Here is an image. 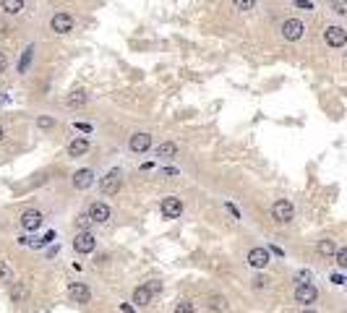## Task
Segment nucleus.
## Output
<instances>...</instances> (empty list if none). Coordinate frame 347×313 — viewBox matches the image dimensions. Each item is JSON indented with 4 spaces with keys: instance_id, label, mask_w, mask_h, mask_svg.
<instances>
[{
    "instance_id": "10",
    "label": "nucleus",
    "mask_w": 347,
    "mask_h": 313,
    "mask_svg": "<svg viewBox=\"0 0 347 313\" xmlns=\"http://www.w3.org/2000/svg\"><path fill=\"white\" fill-rule=\"evenodd\" d=\"M295 300H298V303H303V305H311V303H316V300H318V290H316L311 282L298 284V287H295Z\"/></svg>"
},
{
    "instance_id": "32",
    "label": "nucleus",
    "mask_w": 347,
    "mask_h": 313,
    "mask_svg": "<svg viewBox=\"0 0 347 313\" xmlns=\"http://www.w3.org/2000/svg\"><path fill=\"white\" fill-rule=\"evenodd\" d=\"M146 287L151 290V295H159V293H162V284H159L157 279H151V282H146Z\"/></svg>"
},
{
    "instance_id": "39",
    "label": "nucleus",
    "mask_w": 347,
    "mask_h": 313,
    "mask_svg": "<svg viewBox=\"0 0 347 313\" xmlns=\"http://www.w3.org/2000/svg\"><path fill=\"white\" fill-rule=\"evenodd\" d=\"M332 282H334V284H344V277H342V274H332Z\"/></svg>"
},
{
    "instance_id": "5",
    "label": "nucleus",
    "mask_w": 347,
    "mask_h": 313,
    "mask_svg": "<svg viewBox=\"0 0 347 313\" xmlns=\"http://www.w3.org/2000/svg\"><path fill=\"white\" fill-rule=\"evenodd\" d=\"M159 212H162L165 219H178V217L183 214V201H180L178 196H167V198H162Z\"/></svg>"
},
{
    "instance_id": "9",
    "label": "nucleus",
    "mask_w": 347,
    "mask_h": 313,
    "mask_svg": "<svg viewBox=\"0 0 347 313\" xmlns=\"http://www.w3.org/2000/svg\"><path fill=\"white\" fill-rule=\"evenodd\" d=\"M68 298L73 300V303H92V290L86 287L84 282H71L68 284Z\"/></svg>"
},
{
    "instance_id": "6",
    "label": "nucleus",
    "mask_w": 347,
    "mask_h": 313,
    "mask_svg": "<svg viewBox=\"0 0 347 313\" xmlns=\"http://www.w3.org/2000/svg\"><path fill=\"white\" fill-rule=\"evenodd\" d=\"M303 32H306L303 21H298V18H287V21H282V37H285L287 42H298V39L303 37Z\"/></svg>"
},
{
    "instance_id": "36",
    "label": "nucleus",
    "mask_w": 347,
    "mask_h": 313,
    "mask_svg": "<svg viewBox=\"0 0 347 313\" xmlns=\"http://www.w3.org/2000/svg\"><path fill=\"white\" fill-rule=\"evenodd\" d=\"M6 68H8V58H6L3 50H0V73H6Z\"/></svg>"
},
{
    "instance_id": "33",
    "label": "nucleus",
    "mask_w": 347,
    "mask_h": 313,
    "mask_svg": "<svg viewBox=\"0 0 347 313\" xmlns=\"http://www.w3.org/2000/svg\"><path fill=\"white\" fill-rule=\"evenodd\" d=\"M266 284H269V279H266V277H261V274H258V277L253 279V287H256V290H264Z\"/></svg>"
},
{
    "instance_id": "34",
    "label": "nucleus",
    "mask_w": 347,
    "mask_h": 313,
    "mask_svg": "<svg viewBox=\"0 0 347 313\" xmlns=\"http://www.w3.org/2000/svg\"><path fill=\"white\" fill-rule=\"evenodd\" d=\"M8 34H11V24L0 18V37H8Z\"/></svg>"
},
{
    "instance_id": "2",
    "label": "nucleus",
    "mask_w": 347,
    "mask_h": 313,
    "mask_svg": "<svg viewBox=\"0 0 347 313\" xmlns=\"http://www.w3.org/2000/svg\"><path fill=\"white\" fill-rule=\"evenodd\" d=\"M292 217H295V206L290 204L287 198H279V201H274V204H272V219H274V222H279V225H287Z\"/></svg>"
},
{
    "instance_id": "28",
    "label": "nucleus",
    "mask_w": 347,
    "mask_h": 313,
    "mask_svg": "<svg viewBox=\"0 0 347 313\" xmlns=\"http://www.w3.org/2000/svg\"><path fill=\"white\" fill-rule=\"evenodd\" d=\"M175 313H196V310H193V303H191V300H180V303L175 305Z\"/></svg>"
},
{
    "instance_id": "29",
    "label": "nucleus",
    "mask_w": 347,
    "mask_h": 313,
    "mask_svg": "<svg viewBox=\"0 0 347 313\" xmlns=\"http://www.w3.org/2000/svg\"><path fill=\"white\" fill-rule=\"evenodd\" d=\"M337 264H339V269H347V245L337 251Z\"/></svg>"
},
{
    "instance_id": "21",
    "label": "nucleus",
    "mask_w": 347,
    "mask_h": 313,
    "mask_svg": "<svg viewBox=\"0 0 347 313\" xmlns=\"http://www.w3.org/2000/svg\"><path fill=\"white\" fill-rule=\"evenodd\" d=\"M32 58H34V44H29V47L21 53V60H18V73L24 76L29 71V65H32Z\"/></svg>"
},
{
    "instance_id": "16",
    "label": "nucleus",
    "mask_w": 347,
    "mask_h": 313,
    "mask_svg": "<svg viewBox=\"0 0 347 313\" xmlns=\"http://www.w3.org/2000/svg\"><path fill=\"white\" fill-rule=\"evenodd\" d=\"M86 151H89V139H86V136H78V139H73L68 144V156H71V160H78V156H84Z\"/></svg>"
},
{
    "instance_id": "38",
    "label": "nucleus",
    "mask_w": 347,
    "mask_h": 313,
    "mask_svg": "<svg viewBox=\"0 0 347 313\" xmlns=\"http://www.w3.org/2000/svg\"><path fill=\"white\" fill-rule=\"evenodd\" d=\"M162 172H165L167 177H178V175H180V170H175V167H167V170H162Z\"/></svg>"
},
{
    "instance_id": "42",
    "label": "nucleus",
    "mask_w": 347,
    "mask_h": 313,
    "mask_svg": "<svg viewBox=\"0 0 347 313\" xmlns=\"http://www.w3.org/2000/svg\"><path fill=\"white\" fill-rule=\"evenodd\" d=\"M344 58H347V53H344Z\"/></svg>"
},
{
    "instance_id": "15",
    "label": "nucleus",
    "mask_w": 347,
    "mask_h": 313,
    "mask_svg": "<svg viewBox=\"0 0 347 313\" xmlns=\"http://www.w3.org/2000/svg\"><path fill=\"white\" fill-rule=\"evenodd\" d=\"M94 183V172L89 170V167H84V170H76L73 172V188L76 191H86Z\"/></svg>"
},
{
    "instance_id": "13",
    "label": "nucleus",
    "mask_w": 347,
    "mask_h": 313,
    "mask_svg": "<svg viewBox=\"0 0 347 313\" xmlns=\"http://www.w3.org/2000/svg\"><path fill=\"white\" fill-rule=\"evenodd\" d=\"M8 298H11V303H26L29 300V282H11Z\"/></svg>"
},
{
    "instance_id": "25",
    "label": "nucleus",
    "mask_w": 347,
    "mask_h": 313,
    "mask_svg": "<svg viewBox=\"0 0 347 313\" xmlns=\"http://www.w3.org/2000/svg\"><path fill=\"white\" fill-rule=\"evenodd\" d=\"M0 282H6V284L13 282V269H11L6 261H0Z\"/></svg>"
},
{
    "instance_id": "23",
    "label": "nucleus",
    "mask_w": 347,
    "mask_h": 313,
    "mask_svg": "<svg viewBox=\"0 0 347 313\" xmlns=\"http://www.w3.org/2000/svg\"><path fill=\"white\" fill-rule=\"evenodd\" d=\"M316 251L321 253V256H337V243L334 240H318V245H316Z\"/></svg>"
},
{
    "instance_id": "12",
    "label": "nucleus",
    "mask_w": 347,
    "mask_h": 313,
    "mask_svg": "<svg viewBox=\"0 0 347 313\" xmlns=\"http://www.w3.org/2000/svg\"><path fill=\"white\" fill-rule=\"evenodd\" d=\"M272 261L269 251L266 248H251L248 251V266H253V269H266Z\"/></svg>"
},
{
    "instance_id": "40",
    "label": "nucleus",
    "mask_w": 347,
    "mask_h": 313,
    "mask_svg": "<svg viewBox=\"0 0 347 313\" xmlns=\"http://www.w3.org/2000/svg\"><path fill=\"white\" fill-rule=\"evenodd\" d=\"M6 139V131H3V125H0V141H3Z\"/></svg>"
},
{
    "instance_id": "14",
    "label": "nucleus",
    "mask_w": 347,
    "mask_h": 313,
    "mask_svg": "<svg viewBox=\"0 0 347 313\" xmlns=\"http://www.w3.org/2000/svg\"><path fill=\"white\" fill-rule=\"evenodd\" d=\"M89 217L94 219V225H104V222L110 219V206H107L104 201H94L89 206Z\"/></svg>"
},
{
    "instance_id": "26",
    "label": "nucleus",
    "mask_w": 347,
    "mask_h": 313,
    "mask_svg": "<svg viewBox=\"0 0 347 313\" xmlns=\"http://www.w3.org/2000/svg\"><path fill=\"white\" fill-rule=\"evenodd\" d=\"M232 6H235L237 11H253L256 0H232Z\"/></svg>"
},
{
    "instance_id": "4",
    "label": "nucleus",
    "mask_w": 347,
    "mask_h": 313,
    "mask_svg": "<svg viewBox=\"0 0 347 313\" xmlns=\"http://www.w3.org/2000/svg\"><path fill=\"white\" fill-rule=\"evenodd\" d=\"M73 248H76V253H81V256L92 253V251L97 248V238H94L89 230H81V232H76V238H73Z\"/></svg>"
},
{
    "instance_id": "19",
    "label": "nucleus",
    "mask_w": 347,
    "mask_h": 313,
    "mask_svg": "<svg viewBox=\"0 0 347 313\" xmlns=\"http://www.w3.org/2000/svg\"><path fill=\"white\" fill-rule=\"evenodd\" d=\"M24 6H26V0H0V8H3L8 16L21 13V11H24Z\"/></svg>"
},
{
    "instance_id": "11",
    "label": "nucleus",
    "mask_w": 347,
    "mask_h": 313,
    "mask_svg": "<svg viewBox=\"0 0 347 313\" xmlns=\"http://www.w3.org/2000/svg\"><path fill=\"white\" fill-rule=\"evenodd\" d=\"M324 42L329 44V47H344L347 44V32L342 27H329L324 32Z\"/></svg>"
},
{
    "instance_id": "37",
    "label": "nucleus",
    "mask_w": 347,
    "mask_h": 313,
    "mask_svg": "<svg viewBox=\"0 0 347 313\" xmlns=\"http://www.w3.org/2000/svg\"><path fill=\"white\" fill-rule=\"evenodd\" d=\"M76 128H78L81 133H92V125H89V123H76Z\"/></svg>"
},
{
    "instance_id": "17",
    "label": "nucleus",
    "mask_w": 347,
    "mask_h": 313,
    "mask_svg": "<svg viewBox=\"0 0 347 313\" xmlns=\"http://www.w3.org/2000/svg\"><path fill=\"white\" fill-rule=\"evenodd\" d=\"M206 308H209V310H214V313H227L230 303H227V298H225V295L211 293V295H206Z\"/></svg>"
},
{
    "instance_id": "24",
    "label": "nucleus",
    "mask_w": 347,
    "mask_h": 313,
    "mask_svg": "<svg viewBox=\"0 0 347 313\" xmlns=\"http://www.w3.org/2000/svg\"><path fill=\"white\" fill-rule=\"evenodd\" d=\"M92 225H94V219L89 217V212H84V214L76 217V227H78V230H89Z\"/></svg>"
},
{
    "instance_id": "8",
    "label": "nucleus",
    "mask_w": 347,
    "mask_h": 313,
    "mask_svg": "<svg viewBox=\"0 0 347 313\" xmlns=\"http://www.w3.org/2000/svg\"><path fill=\"white\" fill-rule=\"evenodd\" d=\"M21 227H24L26 232H34V230H39L42 227V222H45V217H42V212H37V209H26L24 214H21Z\"/></svg>"
},
{
    "instance_id": "35",
    "label": "nucleus",
    "mask_w": 347,
    "mask_h": 313,
    "mask_svg": "<svg viewBox=\"0 0 347 313\" xmlns=\"http://www.w3.org/2000/svg\"><path fill=\"white\" fill-rule=\"evenodd\" d=\"M37 125H39V128H52V125H55V120H52V118H39V120H37Z\"/></svg>"
},
{
    "instance_id": "41",
    "label": "nucleus",
    "mask_w": 347,
    "mask_h": 313,
    "mask_svg": "<svg viewBox=\"0 0 347 313\" xmlns=\"http://www.w3.org/2000/svg\"><path fill=\"white\" fill-rule=\"evenodd\" d=\"M303 313H316V310H311V308H306V310H303Z\"/></svg>"
},
{
    "instance_id": "1",
    "label": "nucleus",
    "mask_w": 347,
    "mask_h": 313,
    "mask_svg": "<svg viewBox=\"0 0 347 313\" xmlns=\"http://www.w3.org/2000/svg\"><path fill=\"white\" fill-rule=\"evenodd\" d=\"M120 186H123V172L115 167V170H110L102 180H99V191H102V196H115L118 191H120Z\"/></svg>"
},
{
    "instance_id": "3",
    "label": "nucleus",
    "mask_w": 347,
    "mask_h": 313,
    "mask_svg": "<svg viewBox=\"0 0 347 313\" xmlns=\"http://www.w3.org/2000/svg\"><path fill=\"white\" fill-rule=\"evenodd\" d=\"M73 27H76V21H73V16L68 11H58L50 18V29L55 34H68V32H73Z\"/></svg>"
},
{
    "instance_id": "27",
    "label": "nucleus",
    "mask_w": 347,
    "mask_h": 313,
    "mask_svg": "<svg viewBox=\"0 0 347 313\" xmlns=\"http://www.w3.org/2000/svg\"><path fill=\"white\" fill-rule=\"evenodd\" d=\"M332 11L339 16H347V0H332Z\"/></svg>"
},
{
    "instance_id": "22",
    "label": "nucleus",
    "mask_w": 347,
    "mask_h": 313,
    "mask_svg": "<svg viewBox=\"0 0 347 313\" xmlns=\"http://www.w3.org/2000/svg\"><path fill=\"white\" fill-rule=\"evenodd\" d=\"M154 154L159 156V160H172V156L178 154V146L172 144V141H165V144H159V146H157V151H154Z\"/></svg>"
},
{
    "instance_id": "7",
    "label": "nucleus",
    "mask_w": 347,
    "mask_h": 313,
    "mask_svg": "<svg viewBox=\"0 0 347 313\" xmlns=\"http://www.w3.org/2000/svg\"><path fill=\"white\" fill-rule=\"evenodd\" d=\"M128 149H131L134 154H146L151 149V133H144V131L134 133V136L128 139Z\"/></svg>"
},
{
    "instance_id": "30",
    "label": "nucleus",
    "mask_w": 347,
    "mask_h": 313,
    "mask_svg": "<svg viewBox=\"0 0 347 313\" xmlns=\"http://www.w3.org/2000/svg\"><path fill=\"white\" fill-rule=\"evenodd\" d=\"M311 279H313V274H311L308 269H303V272L295 274V282H300V284H306V282H311Z\"/></svg>"
},
{
    "instance_id": "20",
    "label": "nucleus",
    "mask_w": 347,
    "mask_h": 313,
    "mask_svg": "<svg viewBox=\"0 0 347 313\" xmlns=\"http://www.w3.org/2000/svg\"><path fill=\"white\" fill-rule=\"evenodd\" d=\"M86 99H89V97H86L84 89H76V92H71V94L66 97V105L76 110V107H84V105H86Z\"/></svg>"
},
{
    "instance_id": "18",
    "label": "nucleus",
    "mask_w": 347,
    "mask_h": 313,
    "mask_svg": "<svg viewBox=\"0 0 347 313\" xmlns=\"http://www.w3.org/2000/svg\"><path fill=\"white\" fill-rule=\"evenodd\" d=\"M151 298H154V295H151V290H149L146 284H139V287L134 290V303H136V305H149Z\"/></svg>"
},
{
    "instance_id": "31",
    "label": "nucleus",
    "mask_w": 347,
    "mask_h": 313,
    "mask_svg": "<svg viewBox=\"0 0 347 313\" xmlns=\"http://www.w3.org/2000/svg\"><path fill=\"white\" fill-rule=\"evenodd\" d=\"M292 6H295V8H303V11H313V3H311V0H295Z\"/></svg>"
}]
</instances>
